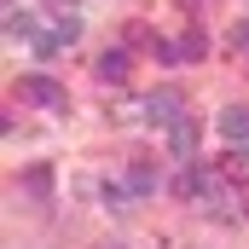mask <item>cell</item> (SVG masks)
<instances>
[{"mask_svg":"<svg viewBox=\"0 0 249 249\" xmlns=\"http://www.w3.org/2000/svg\"><path fill=\"white\" fill-rule=\"evenodd\" d=\"M18 93H23V99H35V105H47V110L64 105V87L53 81V75H23V81H18Z\"/></svg>","mask_w":249,"mask_h":249,"instance_id":"1","label":"cell"},{"mask_svg":"<svg viewBox=\"0 0 249 249\" xmlns=\"http://www.w3.org/2000/svg\"><path fill=\"white\" fill-rule=\"evenodd\" d=\"M145 116H151V122H180V93H174V87H157V93H151V99H145Z\"/></svg>","mask_w":249,"mask_h":249,"instance_id":"2","label":"cell"},{"mask_svg":"<svg viewBox=\"0 0 249 249\" xmlns=\"http://www.w3.org/2000/svg\"><path fill=\"white\" fill-rule=\"evenodd\" d=\"M168 151H174V157H191V151H197V122H191V116H180V122L168 127Z\"/></svg>","mask_w":249,"mask_h":249,"instance_id":"3","label":"cell"},{"mask_svg":"<svg viewBox=\"0 0 249 249\" xmlns=\"http://www.w3.org/2000/svg\"><path fill=\"white\" fill-rule=\"evenodd\" d=\"M122 186H127V197H151V191H157V168H151V162H133Z\"/></svg>","mask_w":249,"mask_h":249,"instance_id":"4","label":"cell"},{"mask_svg":"<svg viewBox=\"0 0 249 249\" xmlns=\"http://www.w3.org/2000/svg\"><path fill=\"white\" fill-rule=\"evenodd\" d=\"M220 133H226V139H238V145L249 139V110H244V105H232V110H220Z\"/></svg>","mask_w":249,"mask_h":249,"instance_id":"5","label":"cell"},{"mask_svg":"<svg viewBox=\"0 0 249 249\" xmlns=\"http://www.w3.org/2000/svg\"><path fill=\"white\" fill-rule=\"evenodd\" d=\"M99 75H105V81H110V75L122 81V75H127V53H116V47H110V58H99Z\"/></svg>","mask_w":249,"mask_h":249,"instance_id":"6","label":"cell"},{"mask_svg":"<svg viewBox=\"0 0 249 249\" xmlns=\"http://www.w3.org/2000/svg\"><path fill=\"white\" fill-rule=\"evenodd\" d=\"M47 180H53L47 168H29V174H23V186H29V197H47Z\"/></svg>","mask_w":249,"mask_h":249,"instance_id":"7","label":"cell"},{"mask_svg":"<svg viewBox=\"0 0 249 249\" xmlns=\"http://www.w3.org/2000/svg\"><path fill=\"white\" fill-rule=\"evenodd\" d=\"M203 47H209V41H203V29H191L186 41H180V58H203Z\"/></svg>","mask_w":249,"mask_h":249,"instance_id":"8","label":"cell"},{"mask_svg":"<svg viewBox=\"0 0 249 249\" xmlns=\"http://www.w3.org/2000/svg\"><path fill=\"white\" fill-rule=\"evenodd\" d=\"M238 157H244V162H249V139H244V145H238Z\"/></svg>","mask_w":249,"mask_h":249,"instance_id":"9","label":"cell"},{"mask_svg":"<svg viewBox=\"0 0 249 249\" xmlns=\"http://www.w3.org/2000/svg\"><path fill=\"white\" fill-rule=\"evenodd\" d=\"M105 249H122V244H105Z\"/></svg>","mask_w":249,"mask_h":249,"instance_id":"10","label":"cell"}]
</instances>
